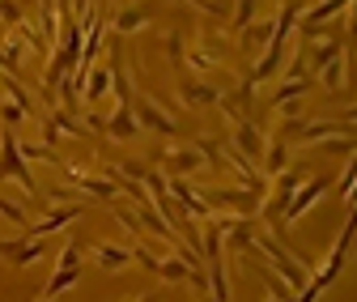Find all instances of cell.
I'll list each match as a JSON object with an SVG mask.
<instances>
[{
	"label": "cell",
	"instance_id": "cell-1",
	"mask_svg": "<svg viewBox=\"0 0 357 302\" xmlns=\"http://www.w3.org/2000/svg\"><path fill=\"white\" fill-rule=\"evenodd\" d=\"M230 218H217V222H204L200 226V239H196V251L204 255V269H208V294L213 298H230V285H226V230Z\"/></svg>",
	"mask_w": 357,
	"mask_h": 302
},
{
	"label": "cell",
	"instance_id": "cell-2",
	"mask_svg": "<svg viewBox=\"0 0 357 302\" xmlns=\"http://www.w3.org/2000/svg\"><path fill=\"white\" fill-rule=\"evenodd\" d=\"M349 243H353V222H344V230L336 234V243H332V251H328V260H324L315 273H306V285L298 289V298H319V294L340 277V269H344V260H349Z\"/></svg>",
	"mask_w": 357,
	"mask_h": 302
},
{
	"label": "cell",
	"instance_id": "cell-3",
	"mask_svg": "<svg viewBox=\"0 0 357 302\" xmlns=\"http://www.w3.org/2000/svg\"><path fill=\"white\" fill-rule=\"evenodd\" d=\"M251 247L264 255L268 264H273V273H277V277H285V285H289L294 294L306 285V273H310V269L298 260V255H289V251H285V247H281L273 234H251Z\"/></svg>",
	"mask_w": 357,
	"mask_h": 302
},
{
	"label": "cell",
	"instance_id": "cell-4",
	"mask_svg": "<svg viewBox=\"0 0 357 302\" xmlns=\"http://www.w3.org/2000/svg\"><path fill=\"white\" fill-rule=\"evenodd\" d=\"M0 179H13L30 200H38L43 192H38V183H34V175H30V162L22 158V149H17V137L9 133H0Z\"/></svg>",
	"mask_w": 357,
	"mask_h": 302
},
{
	"label": "cell",
	"instance_id": "cell-5",
	"mask_svg": "<svg viewBox=\"0 0 357 302\" xmlns=\"http://www.w3.org/2000/svg\"><path fill=\"white\" fill-rule=\"evenodd\" d=\"M328 188H332V179H328V175H319V179H315V175H306V179H302V183L294 188V196H289V204H285V213H281V226L298 222L302 213H306L310 204H315V200H319V196H324Z\"/></svg>",
	"mask_w": 357,
	"mask_h": 302
},
{
	"label": "cell",
	"instance_id": "cell-6",
	"mask_svg": "<svg viewBox=\"0 0 357 302\" xmlns=\"http://www.w3.org/2000/svg\"><path fill=\"white\" fill-rule=\"evenodd\" d=\"M77 218H81V200H64V204H60V209H52L43 222H34V226H30V234H34V239H47V234H56V230L73 226Z\"/></svg>",
	"mask_w": 357,
	"mask_h": 302
},
{
	"label": "cell",
	"instance_id": "cell-7",
	"mask_svg": "<svg viewBox=\"0 0 357 302\" xmlns=\"http://www.w3.org/2000/svg\"><path fill=\"white\" fill-rule=\"evenodd\" d=\"M43 251H47V247H43L34 234L30 239H17V243L13 239H0V260H9V264H34Z\"/></svg>",
	"mask_w": 357,
	"mask_h": 302
},
{
	"label": "cell",
	"instance_id": "cell-8",
	"mask_svg": "<svg viewBox=\"0 0 357 302\" xmlns=\"http://www.w3.org/2000/svg\"><path fill=\"white\" fill-rule=\"evenodd\" d=\"M132 107H141V128H153V133H162V137H174L178 133L174 115H166L158 98H141V103H132Z\"/></svg>",
	"mask_w": 357,
	"mask_h": 302
},
{
	"label": "cell",
	"instance_id": "cell-9",
	"mask_svg": "<svg viewBox=\"0 0 357 302\" xmlns=\"http://www.w3.org/2000/svg\"><path fill=\"white\" fill-rule=\"evenodd\" d=\"M264 145H268V141H264V133H259L255 123H247V119H238V123H234V149H238L243 158L259 162V158H264Z\"/></svg>",
	"mask_w": 357,
	"mask_h": 302
},
{
	"label": "cell",
	"instance_id": "cell-10",
	"mask_svg": "<svg viewBox=\"0 0 357 302\" xmlns=\"http://www.w3.org/2000/svg\"><path fill=\"white\" fill-rule=\"evenodd\" d=\"M102 133H111L115 141H132V137H141V119H137V111H132V103H119V107H115V119H107Z\"/></svg>",
	"mask_w": 357,
	"mask_h": 302
},
{
	"label": "cell",
	"instance_id": "cell-11",
	"mask_svg": "<svg viewBox=\"0 0 357 302\" xmlns=\"http://www.w3.org/2000/svg\"><path fill=\"white\" fill-rule=\"evenodd\" d=\"M64 170H68V175L77 179V188H81V192L98 196V200H115V188H119V183H115L111 175H107V179H102V175H85L81 166H64Z\"/></svg>",
	"mask_w": 357,
	"mask_h": 302
},
{
	"label": "cell",
	"instance_id": "cell-12",
	"mask_svg": "<svg viewBox=\"0 0 357 302\" xmlns=\"http://www.w3.org/2000/svg\"><path fill=\"white\" fill-rule=\"evenodd\" d=\"M349 133H353L349 119H319V123L298 128V141H302V145H315L319 137H349Z\"/></svg>",
	"mask_w": 357,
	"mask_h": 302
},
{
	"label": "cell",
	"instance_id": "cell-13",
	"mask_svg": "<svg viewBox=\"0 0 357 302\" xmlns=\"http://www.w3.org/2000/svg\"><path fill=\"white\" fill-rule=\"evenodd\" d=\"M81 90H85V103L94 107V103L111 90V68H94V64H89L85 77H81Z\"/></svg>",
	"mask_w": 357,
	"mask_h": 302
},
{
	"label": "cell",
	"instance_id": "cell-14",
	"mask_svg": "<svg viewBox=\"0 0 357 302\" xmlns=\"http://www.w3.org/2000/svg\"><path fill=\"white\" fill-rule=\"evenodd\" d=\"M166 166L174 170V175H196V170L204 166V153H200V145L196 149H170L166 153Z\"/></svg>",
	"mask_w": 357,
	"mask_h": 302
},
{
	"label": "cell",
	"instance_id": "cell-15",
	"mask_svg": "<svg viewBox=\"0 0 357 302\" xmlns=\"http://www.w3.org/2000/svg\"><path fill=\"white\" fill-rule=\"evenodd\" d=\"M77 281H81V264H73V269H56V277L38 289V298H60V294H64V289H73Z\"/></svg>",
	"mask_w": 357,
	"mask_h": 302
},
{
	"label": "cell",
	"instance_id": "cell-16",
	"mask_svg": "<svg viewBox=\"0 0 357 302\" xmlns=\"http://www.w3.org/2000/svg\"><path fill=\"white\" fill-rule=\"evenodd\" d=\"M285 162H289V141H285V133H281V141L264 145V175H281Z\"/></svg>",
	"mask_w": 357,
	"mask_h": 302
},
{
	"label": "cell",
	"instance_id": "cell-17",
	"mask_svg": "<svg viewBox=\"0 0 357 302\" xmlns=\"http://www.w3.org/2000/svg\"><path fill=\"white\" fill-rule=\"evenodd\" d=\"M94 260L102 269H123L132 260V247H111V243H94Z\"/></svg>",
	"mask_w": 357,
	"mask_h": 302
},
{
	"label": "cell",
	"instance_id": "cell-18",
	"mask_svg": "<svg viewBox=\"0 0 357 302\" xmlns=\"http://www.w3.org/2000/svg\"><path fill=\"white\" fill-rule=\"evenodd\" d=\"M324 85H328V90H340V85H344V60L340 56H332L324 64Z\"/></svg>",
	"mask_w": 357,
	"mask_h": 302
},
{
	"label": "cell",
	"instance_id": "cell-19",
	"mask_svg": "<svg viewBox=\"0 0 357 302\" xmlns=\"http://www.w3.org/2000/svg\"><path fill=\"white\" fill-rule=\"evenodd\" d=\"M141 26H149V13H141V9H128V13L115 22L119 34H132V30H141Z\"/></svg>",
	"mask_w": 357,
	"mask_h": 302
},
{
	"label": "cell",
	"instance_id": "cell-20",
	"mask_svg": "<svg viewBox=\"0 0 357 302\" xmlns=\"http://www.w3.org/2000/svg\"><path fill=\"white\" fill-rule=\"evenodd\" d=\"M17 149H22V158H26V162H60L52 145H22V141H17Z\"/></svg>",
	"mask_w": 357,
	"mask_h": 302
},
{
	"label": "cell",
	"instance_id": "cell-21",
	"mask_svg": "<svg viewBox=\"0 0 357 302\" xmlns=\"http://www.w3.org/2000/svg\"><path fill=\"white\" fill-rule=\"evenodd\" d=\"M268 38H273V26H247V43H243V47L247 52H264Z\"/></svg>",
	"mask_w": 357,
	"mask_h": 302
},
{
	"label": "cell",
	"instance_id": "cell-22",
	"mask_svg": "<svg viewBox=\"0 0 357 302\" xmlns=\"http://www.w3.org/2000/svg\"><path fill=\"white\" fill-rule=\"evenodd\" d=\"M217 90H208V85H188L183 90V107H200V103H213Z\"/></svg>",
	"mask_w": 357,
	"mask_h": 302
},
{
	"label": "cell",
	"instance_id": "cell-23",
	"mask_svg": "<svg viewBox=\"0 0 357 302\" xmlns=\"http://www.w3.org/2000/svg\"><path fill=\"white\" fill-rule=\"evenodd\" d=\"M336 188H340V200H344V204H353V188H357V175H353V158L344 162V170H340V183H336Z\"/></svg>",
	"mask_w": 357,
	"mask_h": 302
},
{
	"label": "cell",
	"instance_id": "cell-24",
	"mask_svg": "<svg viewBox=\"0 0 357 302\" xmlns=\"http://www.w3.org/2000/svg\"><path fill=\"white\" fill-rule=\"evenodd\" d=\"M0 218H5L9 226H26V213H22V204H13V200H5V196H0Z\"/></svg>",
	"mask_w": 357,
	"mask_h": 302
},
{
	"label": "cell",
	"instance_id": "cell-25",
	"mask_svg": "<svg viewBox=\"0 0 357 302\" xmlns=\"http://www.w3.org/2000/svg\"><path fill=\"white\" fill-rule=\"evenodd\" d=\"M298 94H306V81H289V85H281V90L273 94V107H277V103H289V98H298Z\"/></svg>",
	"mask_w": 357,
	"mask_h": 302
},
{
	"label": "cell",
	"instance_id": "cell-26",
	"mask_svg": "<svg viewBox=\"0 0 357 302\" xmlns=\"http://www.w3.org/2000/svg\"><path fill=\"white\" fill-rule=\"evenodd\" d=\"M73 264H81V247L68 239V243H64V251H60V260H56V269H73Z\"/></svg>",
	"mask_w": 357,
	"mask_h": 302
},
{
	"label": "cell",
	"instance_id": "cell-27",
	"mask_svg": "<svg viewBox=\"0 0 357 302\" xmlns=\"http://www.w3.org/2000/svg\"><path fill=\"white\" fill-rule=\"evenodd\" d=\"M344 5H349V0H328V5H319L315 13H310V22H319V17H332V13H340Z\"/></svg>",
	"mask_w": 357,
	"mask_h": 302
},
{
	"label": "cell",
	"instance_id": "cell-28",
	"mask_svg": "<svg viewBox=\"0 0 357 302\" xmlns=\"http://www.w3.org/2000/svg\"><path fill=\"white\" fill-rule=\"evenodd\" d=\"M332 56H336V47H315V52H310V64H315V68H324Z\"/></svg>",
	"mask_w": 357,
	"mask_h": 302
},
{
	"label": "cell",
	"instance_id": "cell-29",
	"mask_svg": "<svg viewBox=\"0 0 357 302\" xmlns=\"http://www.w3.org/2000/svg\"><path fill=\"white\" fill-rule=\"evenodd\" d=\"M251 13H255V0H238V26H247Z\"/></svg>",
	"mask_w": 357,
	"mask_h": 302
}]
</instances>
